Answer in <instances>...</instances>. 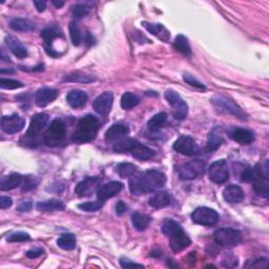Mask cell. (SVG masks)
<instances>
[{
    "instance_id": "obj_38",
    "label": "cell",
    "mask_w": 269,
    "mask_h": 269,
    "mask_svg": "<svg viewBox=\"0 0 269 269\" xmlns=\"http://www.w3.org/2000/svg\"><path fill=\"white\" fill-rule=\"evenodd\" d=\"M65 81H69V82H81V83H91L95 81V77L91 75H86L84 73L80 72H76L72 73L69 75H67L63 79Z\"/></svg>"
},
{
    "instance_id": "obj_24",
    "label": "cell",
    "mask_w": 269,
    "mask_h": 269,
    "mask_svg": "<svg viewBox=\"0 0 269 269\" xmlns=\"http://www.w3.org/2000/svg\"><path fill=\"white\" fill-rule=\"evenodd\" d=\"M223 198L226 202L231 204H235V203H241L244 200L245 195H244V191L240 186L232 184L225 187V189L223 191Z\"/></svg>"
},
{
    "instance_id": "obj_52",
    "label": "cell",
    "mask_w": 269,
    "mask_h": 269,
    "mask_svg": "<svg viewBox=\"0 0 269 269\" xmlns=\"http://www.w3.org/2000/svg\"><path fill=\"white\" fill-rule=\"evenodd\" d=\"M43 249L42 248H33L30 249L29 251H27V257L30 259H36L38 257H40L43 255Z\"/></svg>"
},
{
    "instance_id": "obj_19",
    "label": "cell",
    "mask_w": 269,
    "mask_h": 269,
    "mask_svg": "<svg viewBox=\"0 0 269 269\" xmlns=\"http://www.w3.org/2000/svg\"><path fill=\"white\" fill-rule=\"evenodd\" d=\"M58 91L51 88H42L38 90L35 94V102L38 106L44 107L52 103L58 97Z\"/></svg>"
},
{
    "instance_id": "obj_45",
    "label": "cell",
    "mask_w": 269,
    "mask_h": 269,
    "mask_svg": "<svg viewBox=\"0 0 269 269\" xmlns=\"http://www.w3.org/2000/svg\"><path fill=\"white\" fill-rule=\"evenodd\" d=\"M72 12L76 18L81 19V18L85 17V16L89 15L90 7L84 5V4H75L72 7Z\"/></svg>"
},
{
    "instance_id": "obj_47",
    "label": "cell",
    "mask_w": 269,
    "mask_h": 269,
    "mask_svg": "<svg viewBox=\"0 0 269 269\" xmlns=\"http://www.w3.org/2000/svg\"><path fill=\"white\" fill-rule=\"evenodd\" d=\"M221 263H222V265L224 267H227V268H234L235 266H238V258L235 257L234 255L232 254H228V255H225L222 259V261H221Z\"/></svg>"
},
{
    "instance_id": "obj_39",
    "label": "cell",
    "mask_w": 269,
    "mask_h": 269,
    "mask_svg": "<svg viewBox=\"0 0 269 269\" xmlns=\"http://www.w3.org/2000/svg\"><path fill=\"white\" fill-rule=\"evenodd\" d=\"M68 31H69V36H70V40H72L73 44L78 46L81 44L82 41V35H81V31L79 29V26L75 21H70L69 26H68Z\"/></svg>"
},
{
    "instance_id": "obj_55",
    "label": "cell",
    "mask_w": 269,
    "mask_h": 269,
    "mask_svg": "<svg viewBox=\"0 0 269 269\" xmlns=\"http://www.w3.org/2000/svg\"><path fill=\"white\" fill-rule=\"evenodd\" d=\"M34 5L36 6V9L39 13L44 12L45 7H46V1H42V0H36L34 1Z\"/></svg>"
},
{
    "instance_id": "obj_7",
    "label": "cell",
    "mask_w": 269,
    "mask_h": 269,
    "mask_svg": "<svg viewBox=\"0 0 269 269\" xmlns=\"http://www.w3.org/2000/svg\"><path fill=\"white\" fill-rule=\"evenodd\" d=\"M216 243L225 247H234L242 242V234L233 228H220L213 234Z\"/></svg>"
},
{
    "instance_id": "obj_6",
    "label": "cell",
    "mask_w": 269,
    "mask_h": 269,
    "mask_svg": "<svg viewBox=\"0 0 269 269\" xmlns=\"http://www.w3.org/2000/svg\"><path fill=\"white\" fill-rule=\"evenodd\" d=\"M164 97L172 108L173 117L177 120H183L188 114V105L186 102L181 98L180 95L173 90H168L164 93Z\"/></svg>"
},
{
    "instance_id": "obj_11",
    "label": "cell",
    "mask_w": 269,
    "mask_h": 269,
    "mask_svg": "<svg viewBox=\"0 0 269 269\" xmlns=\"http://www.w3.org/2000/svg\"><path fill=\"white\" fill-rule=\"evenodd\" d=\"M173 149L179 154L191 157L199 153L200 148L194 138L189 136H181L173 143Z\"/></svg>"
},
{
    "instance_id": "obj_41",
    "label": "cell",
    "mask_w": 269,
    "mask_h": 269,
    "mask_svg": "<svg viewBox=\"0 0 269 269\" xmlns=\"http://www.w3.org/2000/svg\"><path fill=\"white\" fill-rule=\"evenodd\" d=\"M182 227L181 225L176 222V221H173V220H166L165 222L163 223L162 225V233L165 235H171L172 234H175L176 232L180 231Z\"/></svg>"
},
{
    "instance_id": "obj_44",
    "label": "cell",
    "mask_w": 269,
    "mask_h": 269,
    "mask_svg": "<svg viewBox=\"0 0 269 269\" xmlns=\"http://www.w3.org/2000/svg\"><path fill=\"white\" fill-rule=\"evenodd\" d=\"M31 239V236L29 234L23 233V232H17V233H13L6 238V241L10 243H16V242H26Z\"/></svg>"
},
{
    "instance_id": "obj_35",
    "label": "cell",
    "mask_w": 269,
    "mask_h": 269,
    "mask_svg": "<svg viewBox=\"0 0 269 269\" xmlns=\"http://www.w3.org/2000/svg\"><path fill=\"white\" fill-rule=\"evenodd\" d=\"M76 236L73 234H65L61 235L58 240H57V245L65 250H73L76 247Z\"/></svg>"
},
{
    "instance_id": "obj_31",
    "label": "cell",
    "mask_w": 269,
    "mask_h": 269,
    "mask_svg": "<svg viewBox=\"0 0 269 269\" xmlns=\"http://www.w3.org/2000/svg\"><path fill=\"white\" fill-rule=\"evenodd\" d=\"M10 27L15 32H31L36 29V23L28 18H14L10 22Z\"/></svg>"
},
{
    "instance_id": "obj_33",
    "label": "cell",
    "mask_w": 269,
    "mask_h": 269,
    "mask_svg": "<svg viewBox=\"0 0 269 269\" xmlns=\"http://www.w3.org/2000/svg\"><path fill=\"white\" fill-rule=\"evenodd\" d=\"M132 222L137 231L143 232L148 227L150 223V218L147 215H144V213L134 212L132 216Z\"/></svg>"
},
{
    "instance_id": "obj_4",
    "label": "cell",
    "mask_w": 269,
    "mask_h": 269,
    "mask_svg": "<svg viewBox=\"0 0 269 269\" xmlns=\"http://www.w3.org/2000/svg\"><path fill=\"white\" fill-rule=\"evenodd\" d=\"M211 104L213 105L218 112L233 115L241 120H246L247 116L244 113V110L231 99H228L221 95H215L210 100Z\"/></svg>"
},
{
    "instance_id": "obj_29",
    "label": "cell",
    "mask_w": 269,
    "mask_h": 269,
    "mask_svg": "<svg viewBox=\"0 0 269 269\" xmlns=\"http://www.w3.org/2000/svg\"><path fill=\"white\" fill-rule=\"evenodd\" d=\"M148 204L149 206L156 209L164 208L170 204V196L166 192H159L152 196V198L148 201Z\"/></svg>"
},
{
    "instance_id": "obj_12",
    "label": "cell",
    "mask_w": 269,
    "mask_h": 269,
    "mask_svg": "<svg viewBox=\"0 0 269 269\" xmlns=\"http://www.w3.org/2000/svg\"><path fill=\"white\" fill-rule=\"evenodd\" d=\"M100 183H101V179L98 177L85 178L84 180L79 182V183L76 185L75 194L80 198L89 197L93 195L96 191L98 192Z\"/></svg>"
},
{
    "instance_id": "obj_15",
    "label": "cell",
    "mask_w": 269,
    "mask_h": 269,
    "mask_svg": "<svg viewBox=\"0 0 269 269\" xmlns=\"http://www.w3.org/2000/svg\"><path fill=\"white\" fill-rule=\"evenodd\" d=\"M60 36H62V32L56 26H49L41 32V37L43 38V40H44L45 50H46L47 54L51 55V56L56 57L59 55L58 53H56V51L53 49L52 45H53V41L55 40V39L60 37Z\"/></svg>"
},
{
    "instance_id": "obj_10",
    "label": "cell",
    "mask_w": 269,
    "mask_h": 269,
    "mask_svg": "<svg viewBox=\"0 0 269 269\" xmlns=\"http://www.w3.org/2000/svg\"><path fill=\"white\" fill-rule=\"evenodd\" d=\"M209 180L216 184H223L229 179V168L225 160L213 162L208 169Z\"/></svg>"
},
{
    "instance_id": "obj_25",
    "label": "cell",
    "mask_w": 269,
    "mask_h": 269,
    "mask_svg": "<svg viewBox=\"0 0 269 269\" xmlns=\"http://www.w3.org/2000/svg\"><path fill=\"white\" fill-rule=\"evenodd\" d=\"M223 143V130L217 126L212 129L208 134L207 142H206V149L207 152H215Z\"/></svg>"
},
{
    "instance_id": "obj_1",
    "label": "cell",
    "mask_w": 269,
    "mask_h": 269,
    "mask_svg": "<svg viewBox=\"0 0 269 269\" xmlns=\"http://www.w3.org/2000/svg\"><path fill=\"white\" fill-rule=\"evenodd\" d=\"M166 177L163 172L156 169H149L130 178L129 186L133 195L140 196L158 191L164 186Z\"/></svg>"
},
{
    "instance_id": "obj_23",
    "label": "cell",
    "mask_w": 269,
    "mask_h": 269,
    "mask_svg": "<svg viewBox=\"0 0 269 269\" xmlns=\"http://www.w3.org/2000/svg\"><path fill=\"white\" fill-rule=\"evenodd\" d=\"M88 100H89L88 95L81 90H73L67 95V101L68 105L76 109L85 106Z\"/></svg>"
},
{
    "instance_id": "obj_50",
    "label": "cell",
    "mask_w": 269,
    "mask_h": 269,
    "mask_svg": "<svg viewBox=\"0 0 269 269\" xmlns=\"http://www.w3.org/2000/svg\"><path fill=\"white\" fill-rule=\"evenodd\" d=\"M120 264H121V266L123 268H130V267H140V268H143V265L138 264L136 262H133L132 260L125 259V258H121L120 259Z\"/></svg>"
},
{
    "instance_id": "obj_54",
    "label": "cell",
    "mask_w": 269,
    "mask_h": 269,
    "mask_svg": "<svg viewBox=\"0 0 269 269\" xmlns=\"http://www.w3.org/2000/svg\"><path fill=\"white\" fill-rule=\"evenodd\" d=\"M128 211V205H126L123 201H118L116 204V212L118 216H122L123 213Z\"/></svg>"
},
{
    "instance_id": "obj_5",
    "label": "cell",
    "mask_w": 269,
    "mask_h": 269,
    "mask_svg": "<svg viewBox=\"0 0 269 269\" xmlns=\"http://www.w3.org/2000/svg\"><path fill=\"white\" fill-rule=\"evenodd\" d=\"M268 180H269V164L268 160L257 164L254 168V189L261 196L268 197Z\"/></svg>"
},
{
    "instance_id": "obj_28",
    "label": "cell",
    "mask_w": 269,
    "mask_h": 269,
    "mask_svg": "<svg viewBox=\"0 0 269 269\" xmlns=\"http://www.w3.org/2000/svg\"><path fill=\"white\" fill-rule=\"evenodd\" d=\"M231 137L233 140L242 145L250 144L255 140L254 133L246 129H235L231 133Z\"/></svg>"
},
{
    "instance_id": "obj_42",
    "label": "cell",
    "mask_w": 269,
    "mask_h": 269,
    "mask_svg": "<svg viewBox=\"0 0 269 269\" xmlns=\"http://www.w3.org/2000/svg\"><path fill=\"white\" fill-rule=\"evenodd\" d=\"M0 88L3 90H16L23 88V83L10 78H1L0 79Z\"/></svg>"
},
{
    "instance_id": "obj_21",
    "label": "cell",
    "mask_w": 269,
    "mask_h": 269,
    "mask_svg": "<svg viewBox=\"0 0 269 269\" xmlns=\"http://www.w3.org/2000/svg\"><path fill=\"white\" fill-rule=\"evenodd\" d=\"M4 42L7 46V49L14 54V56L20 59H23L28 56L27 47L23 45L17 38H15L14 36L11 35H7L4 38Z\"/></svg>"
},
{
    "instance_id": "obj_36",
    "label": "cell",
    "mask_w": 269,
    "mask_h": 269,
    "mask_svg": "<svg viewBox=\"0 0 269 269\" xmlns=\"http://www.w3.org/2000/svg\"><path fill=\"white\" fill-rule=\"evenodd\" d=\"M117 172L121 178H131L137 172V166L133 163H120L117 166Z\"/></svg>"
},
{
    "instance_id": "obj_8",
    "label": "cell",
    "mask_w": 269,
    "mask_h": 269,
    "mask_svg": "<svg viewBox=\"0 0 269 269\" xmlns=\"http://www.w3.org/2000/svg\"><path fill=\"white\" fill-rule=\"evenodd\" d=\"M206 169V163L200 159L192 160L183 164L179 168V178L183 181H189L202 176Z\"/></svg>"
},
{
    "instance_id": "obj_56",
    "label": "cell",
    "mask_w": 269,
    "mask_h": 269,
    "mask_svg": "<svg viewBox=\"0 0 269 269\" xmlns=\"http://www.w3.org/2000/svg\"><path fill=\"white\" fill-rule=\"evenodd\" d=\"M52 3H53L55 6H56V7H58V9H59V7H61V6L65 5V2H63V1H56V0H53Z\"/></svg>"
},
{
    "instance_id": "obj_26",
    "label": "cell",
    "mask_w": 269,
    "mask_h": 269,
    "mask_svg": "<svg viewBox=\"0 0 269 269\" xmlns=\"http://www.w3.org/2000/svg\"><path fill=\"white\" fill-rule=\"evenodd\" d=\"M130 133V130L124 124H114L105 133V140L107 142L119 141Z\"/></svg>"
},
{
    "instance_id": "obj_3",
    "label": "cell",
    "mask_w": 269,
    "mask_h": 269,
    "mask_svg": "<svg viewBox=\"0 0 269 269\" xmlns=\"http://www.w3.org/2000/svg\"><path fill=\"white\" fill-rule=\"evenodd\" d=\"M67 137V125L59 118L54 119L44 134V143L55 147L61 145Z\"/></svg>"
},
{
    "instance_id": "obj_57",
    "label": "cell",
    "mask_w": 269,
    "mask_h": 269,
    "mask_svg": "<svg viewBox=\"0 0 269 269\" xmlns=\"http://www.w3.org/2000/svg\"><path fill=\"white\" fill-rule=\"evenodd\" d=\"M86 42L90 43V44L94 43V37L90 33H88V35H86Z\"/></svg>"
},
{
    "instance_id": "obj_49",
    "label": "cell",
    "mask_w": 269,
    "mask_h": 269,
    "mask_svg": "<svg viewBox=\"0 0 269 269\" xmlns=\"http://www.w3.org/2000/svg\"><path fill=\"white\" fill-rule=\"evenodd\" d=\"M241 180L244 182H252V180H254V168H244L241 173Z\"/></svg>"
},
{
    "instance_id": "obj_17",
    "label": "cell",
    "mask_w": 269,
    "mask_h": 269,
    "mask_svg": "<svg viewBox=\"0 0 269 269\" xmlns=\"http://www.w3.org/2000/svg\"><path fill=\"white\" fill-rule=\"evenodd\" d=\"M49 122V115L45 113H39L32 117L30 126L27 132L28 137H36L40 134Z\"/></svg>"
},
{
    "instance_id": "obj_14",
    "label": "cell",
    "mask_w": 269,
    "mask_h": 269,
    "mask_svg": "<svg viewBox=\"0 0 269 269\" xmlns=\"http://www.w3.org/2000/svg\"><path fill=\"white\" fill-rule=\"evenodd\" d=\"M113 101H114V96L110 92H105L103 94H101L93 103L95 112L99 114L100 116H103V117L107 116L110 112V109H112Z\"/></svg>"
},
{
    "instance_id": "obj_30",
    "label": "cell",
    "mask_w": 269,
    "mask_h": 269,
    "mask_svg": "<svg viewBox=\"0 0 269 269\" xmlns=\"http://www.w3.org/2000/svg\"><path fill=\"white\" fill-rule=\"evenodd\" d=\"M36 208L39 211H60L66 208V205L61 200L50 199L46 201L38 202Z\"/></svg>"
},
{
    "instance_id": "obj_40",
    "label": "cell",
    "mask_w": 269,
    "mask_h": 269,
    "mask_svg": "<svg viewBox=\"0 0 269 269\" xmlns=\"http://www.w3.org/2000/svg\"><path fill=\"white\" fill-rule=\"evenodd\" d=\"M103 201L101 200H96V201H89V202H84L78 205V207L80 208L83 211H88V212H95L98 211L103 207Z\"/></svg>"
},
{
    "instance_id": "obj_16",
    "label": "cell",
    "mask_w": 269,
    "mask_h": 269,
    "mask_svg": "<svg viewBox=\"0 0 269 269\" xmlns=\"http://www.w3.org/2000/svg\"><path fill=\"white\" fill-rule=\"evenodd\" d=\"M191 244H192V240L189 239V236L185 234L183 228H181L180 231L169 235L170 248L173 252H176V254H178V252L182 250H184Z\"/></svg>"
},
{
    "instance_id": "obj_43",
    "label": "cell",
    "mask_w": 269,
    "mask_h": 269,
    "mask_svg": "<svg viewBox=\"0 0 269 269\" xmlns=\"http://www.w3.org/2000/svg\"><path fill=\"white\" fill-rule=\"evenodd\" d=\"M39 184V179L36 176H27L23 178V182L21 185V191L25 192H30L32 189H34L38 186Z\"/></svg>"
},
{
    "instance_id": "obj_13",
    "label": "cell",
    "mask_w": 269,
    "mask_h": 269,
    "mask_svg": "<svg viewBox=\"0 0 269 269\" xmlns=\"http://www.w3.org/2000/svg\"><path fill=\"white\" fill-rule=\"evenodd\" d=\"M26 125V120L17 114L11 116H4L1 119V129L5 134H17L23 130Z\"/></svg>"
},
{
    "instance_id": "obj_27",
    "label": "cell",
    "mask_w": 269,
    "mask_h": 269,
    "mask_svg": "<svg viewBox=\"0 0 269 269\" xmlns=\"http://www.w3.org/2000/svg\"><path fill=\"white\" fill-rule=\"evenodd\" d=\"M23 178L25 177L21 176L20 173H11L10 176H6L1 179V182H0V189L4 192L17 188L22 185Z\"/></svg>"
},
{
    "instance_id": "obj_51",
    "label": "cell",
    "mask_w": 269,
    "mask_h": 269,
    "mask_svg": "<svg viewBox=\"0 0 269 269\" xmlns=\"http://www.w3.org/2000/svg\"><path fill=\"white\" fill-rule=\"evenodd\" d=\"M32 208H33V203H32V201H22L17 206V210L20 212H28L32 210Z\"/></svg>"
},
{
    "instance_id": "obj_18",
    "label": "cell",
    "mask_w": 269,
    "mask_h": 269,
    "mask_svg": "<svg viewBox=\"0 0 269 269\" xmlns=\"http://www.w3.org/2000/svg\"><path fill=\"white\" fill-rule=\"evenodd\" d=\"M123 189V184L121 182L118 181H113L109 182V183L104 184L103 186H101L98 192H97V197L98 199L101 201H106L110 198H113L115 196H117Z\"/></svg>"
},
{
    "instance_id": "obj_48",
    "label": "cell",
    "mask_w": 269,
    "mask_h": 269,
    "mask_svg": "<svg viewBox=\"0 0 269 269\" xmlns=\"http://www.w3.org/2000/svg\"><path fill=\"white\" fill-rule=\"evenodd\" d=\"M267 266H268V260L266 258H259L254 261H249V263L246 264V267L248 268H258V269L266 268Z\"/></svg>"
},
{
    "instance_id": "obj_2",
    "label": "cell",
    "mask_w": 269,
    "mask_h": 269,
    "mask_svg": "<svg viewBox=\"0 0 269 269\" xmlns=\"http://www.w3.org/2000/svg\"><path fill=\"white\" fill-rule=\"evenodd\" d=\"M99 131V121L93 115H86L78 122V129L73 134L72 141L78 144L88 143L96 137Z\"/></svg>"
},
{
    "instance_id": "obj_9",
    "label": "cell",
    "mask_w": 269,
    "mask_h": 269,
    "mask_svg": "<svg viewBox=\"0 0 269 269\" xmlns=\"http://www.w3.org/2000/svg\"><path fill=\"white\" fill-rule=\"evenodd\" d=\"M192 220L196 224L202 226H211L219 222V213L209 207H198L192 213Z\"/></svg>"
},
{
    "instance_id": "obj_53",
    "label": "cell",
    "mask_w": 269,
    "mask_h": 269,
    "mask_svg": "<svg viewBox=\"0 0 269 269\" xmlns=\"http://www.w3.org/2000/svg\"><path fill=\"white\" fill-rule=\"evenodd\" d=\"M12 204H13V200L11 199V198L4 197V196H2L1 198H0V208H1V209H5V208L11 207Z\"/></svg>"
},
{
    "instance_id": "obj_37",
    "label": "cell",
    "mask_w": 269,
    "mask_h": 269,
    "mask_svg": "<svg viewBox=\"0 0 269 269\" xmlns=\"http://www.w3.org/2000/svg\"><path fill=\"white\" fill-rule=\"evenodd\" d=\"M140 99L133 93H124L121 97V107L123 109H132L139 104Z\"/></svg>"
},
{
    "instance_id": "obj_20",
    "label": "cell",
    "mask_w": 269,
    "mask_h": 269,
    "mask_svg": "<svg viewBox=\"0 0 269 269\" xmlns=\"http://www.w3.org/2000/svg\"><path fill=\"white\" fill-rule=\"evenodd\" d=\"M142 26H143L150 34H153L158 39H160V40L164 42L169 41V38H170L169 31L163 25H161V23H152V22L144 21L142 22Z\"/></svg>"
},
{
    "instance_id": "obj_32",
    "label": "cell",
    "mask_w": 269,
    "mask_h": 269,
    "mask_svg": "<svg viewBox=\"0 0 269 269\" xmlns=\"http://www.w3.org/2000/svg\"><path fill=\"white\" fill-rule=\"evenodd\" d=\"M173 47L175 50L181 53L184 56H191L192 55V49H191V44H189V41L187 37L184 35H178L173 41Z\"/></svg>"
},
{
    "instance_id": "obj_22",
    "label": "cell",
    "mask_w": 269,
    "mask_h": 269,
    "mask_svg": "<svg viewBox=\"0 0 269 269\" xmlns=\"http://www.w3.org/2000/svg\"><path fill=\"white\" fill-rule=\"evenodd\" d=\"M130 153L132 154V156L134 158H136V159L140 160V161H145L148 159H152V158L155 156V150L152 149L150 147L140 143L139 141L136 140L134 142L133 147L131 148Z\"/></svg>"
},
{
    "instance_id": "obj_34",
    "label": "cell",
    "mask_w": 269,
    "mask_h": 269,
    "mask_svg": "<svg viewBox=\"0 0 269 269\" xmlns=\"http://www.w3.org/2000/svg\"><path fill=\"white\" fill-rule=\"evenodd\" d=\"M168 121V114L166 113H159L155 115L152 119L147 122V128L150 132H158L160 131Z\"/></svg>"
},
{
    "instance_id": "obj_46",
    "label": "cell",
    "mask_w": 269,
    "mask_h": 269,
    "mask_svg": "<svg viewBox=\"0 0 269 269\" xmlns=\"http://www.w3.org/2000/svg\"><path fill=\"white\" fill-rule=\"evenodd\" d=\"M183 80L187 84L192 85V86H195V88H197V89H200V90H205V89H206V86H205L202 82H200L199 80H198V79H196L193 75H189L187 73H185L183 75Z\"/></svg>"
}]
</instances>
